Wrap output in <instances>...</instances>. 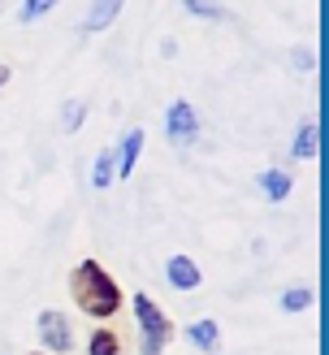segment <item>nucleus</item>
Segmentation results:
<instances>
[{
    "instance_id": "nucleus-9",
    "label": "nucleus",
    "mask_w": 329,
    "mask_h": 355,
    "mask_svg": "<svg viewBox=\"0 0 329 355\" xmlns=\"http://www.w3.org/2000/svg\"><path fill=\"white\" fill-rule=\"evenodd\" d=\"M256 187L265 191V200H273V204H282L286 195L294 191V178H290L286 169H265V173L256 178Z\"/></svg>"
},
{
    "instance_id": "nucleus-12",
    "label": "nucleus",
    "mask_w": 329,
    "mask_h": 355,
    "mask_svg": "<svg viewBox=\"0 0 329 355\" xmlns=\"http://www.w3.org/2000/svg\"><path fill=\"white\" fill-rule=\"evenodd\" d=\"M312 304H317V291L303 286V282H294V286L282 291V312H308Z\"/></svg>"
},
{
    "instance_id": "nucleus-15",
    "label": "nucleus",
    "mask_w": 329,
    "mask_h": 355,
    "mask_svg": "<svg viewBox=\"0 0 329 355\" xmlns=\"http://www.w3.org/2000/svg\"><path fill=\"white\" fill-rule=\"evenodd\" d=\"M52 5H57V0H22V9H17V22H22V26H35L44 13H52Z\"/></svg>"
},
{
    "instance_id": "nucleus-1",
    "label": "nucleus",
    "mask_w": 329,
    "mask_h": 355,
    "mask_svg": "<svg viewBox=\"0 0 329 355\" xmlns=\"http://www.w3.org/2000/svg\"><path fill=\"white\" fill-rule=\"evenodd\" d=\"M69 295H74V304L87 316H96V321H109V316H117L121 304H126V295H121V286L113 282V273L91 256L74 264V273H69Z\"/></svg>"
},
{
    "instance_id": "nucleus-3",
    "label": "nucleus",
    "mask_w": 329,
    "mask_h": 355,
    "mask_svg": "<svg viewBox=\"0 0 329 355\" xmlns=\"http://www.w3.org/2000/svg\"><path fill=\"white\" fill-rule=\"evenodd\" d=\"M165 139H169V148H178V152L199 144V117L186 100H173L165 109Z\"/></svg>"
},
{
    "instance_id": "nucleus-20",
    "label": "nucleus",
    "mask_w": 329,
    "mask_h": 355,
    "mask_svg": "<svg viewBox=\"0 0 329 355\" xmlns=\"http://www.w3.org/2000/svg\"><path fill=\"white\" fill-rule=\"evenodd\" d=\"M26 355H39V351H26Z\"/></svg>"
},
{
    "instance_id": "nucleus-19",
    "label": "nucleus",
    "mask_w": 329,
    "mask_h": 355,
    "mask_svg": "<svg viewBox=\"0 0 329 355\" xmlns=\"http://www.w3.org/2000/svg\"><path fill=\"white\" fill-rule=\"evenodd\" d=\"M9 78H13V69H9V65H0V87H5Z\"/></svg>"
},
{
    "instance_id": "nucleus-13",
    "label": "nucleus",
    "mask_w": 329,
    "mask_h": 355,
    "mask_svg": "<svg viewBox=\"0 0 329 355\" xmlns=\"http://www.w3.org/2000/svg\"><path fill=\"white\" fill-rule=\"evenodd\" d=\"M117 351H121V343H117V334L109 325H100L91 338H87V355H117Z\"/></svg>"
},
{
    "instance_id": "nucleus-17",
    "label": "nucleus",
    "mask_w": 329,
    "mask_h": 355,
    "mask_svg": "<svg viewBox=\"0 0 329 355\" xmlns=\"http://www.w3.org/2000/svg\"><path fill=\"white\" fill-rule=\"evenodd\" d=\"M182 9L190 17H221V5L217 0H182Z\"/></svg>"
},
{
    "instance_id": "nucleus-5",
    "label": "nucleus",
    "mask_w": 329,
    "mask_h": 355,
    "mask_svg": "<svg viewBox=\"0 0 329 355\" xmlns=\"http://www.w3.org/2000/svg\"><path fill=\"white\" fill-rule=\"evenodd\" d=\"M143 144H148V130H143V126H130L126 135H121V144L113 148V152H117V178H130V173H134L139 156H143Z\"/></svg>"
},
{
    "instance_id": "nucleus-6",
    "label": "nucleus",
    "mask_w": 329,
    "mask_h": 355,
    "mask_svg": "<svg viewBox=\"0 0 329 355\" xmlns=\"http://www.w3.org/2000/svg\"><path fill=\"white\" fill-rule=\"evenodd\" d=\"M165 277H169L173 291H199V282H204L199 264L190 260V256H169L165 260Z\"/></svg>"
},
{
    "instance_id": "nucleus-10",
    "label": "nucleus",
    "mask_w": 329,
    "mask_h": 355,
    "mask_svg": "<svg viewBox=\"0 0 329 355\" xmlns=\"http://www.w3.org/2000/svg\"><path fill=\"white\" fill-rule=\"evenodd\" d=\"M317 148H321V126L312 117H303L299 121V130H294V156H299V161H312V156H317Z\"/></svg>"
},
{
    "instance_id": "nucleus-18",
    "label": "nucleus",
    "mask_w": 329,
    "mask_h": 355,
    "mask_svg": "<svg viewBox=\"0 0 329 355\" xmlns=\"http://www.w3.org/2000/svg\"><path fill=\"white\" fill-rule=\"evenodd\" d=\"M161 57H178V40H161Z\"/></svg>"
},
{
    "instance_id": "nucleus-2",
    "label": "nucleus",
    "mask_w": 329,
    "mask_h": 355,
    "mask_svg": "<svg viewBox=\"0 0 329 355\" xmlns=\"http://www.w3.org/2000/svg\"><path fill=\"white\" fill-rule=\"evenodd\" d=\"M130 308H134V321H139V343H143V355H165V347L173 343V321L152 304V299L139 291L134 299H130Z\"/></svg>"
},
{
    "instance_id": "nucleus-4",
    "label": "nucleus",
    "mask_w": 329,
    "mask_h": 355,
    "mask_svg": "<svg viewBox=\"0 0 329 355\" xmlns=\"http://www.w3.org/2000/svg\"><path fill=\"white\" fill-rule=\"evenodd\" d=\"M35 329H39V343H44L52 355H69V351H74V325H69L65 312L44 308L39 316H35Z\"/></svg>"
},
{
    "instance_id": "nucleus-14",
    "label": "nucleus",
    "mask_w": 329,
    "mask_h": 355,
    "mask_svg": "<svg viewBox=\"0 0 329 355\" xmlns=\"http://www.w3.org/2000/svg\"><path fill=\"white\" fill-rule=\"evenodd\" d=\"M82 121H87V104L82 100H65L61 104V130L74 135V130H82Z\"/></svg>"
},
{
    "instance_id": "nucleus-7",
    "label": "nucleus",
    "mask_w": 329,
    "mask_h": 355,
    "mask_svg": "<svg viewBox=\"0 0 329 355\" xmlns=\"http://www.w3.org/2000/svg\"><path fill=\"white\" fill-rule=\"evenodd\" d=\"M186 338H190V347L204 351V355H217V351H221V329H217L213 316H199V321H190V325H186Z\"/></svg>"
},
{
    "instance_id": "nucleus-11",
    "label": "nucleus",
    "mask_w": 329,
    "mask_h": 355,
    "mask_svg": "<svg viewBox=\"0 0 329 355\" xmlns=\"http://www.w3.org/2000/svg\"><path fill=\"white\" fill-rule=\"evenodd\" d=\"M113 182H117V152L104 148V152L96 156V165H91V187H96V191H109Z\"/></svg>"
},
{
    "instance_id": "nucleus-8",
    "label": "nucleus",
    "mask_w": 329,
    "mask_h": 355,
    "mask_svg": "<svg viewBox=\"0 0 329 355\" xmlns=\"http://www.w3.org/2000/svg\"><path fill=\"white\" fill-rule=\"evenodd\" d=\"M121 5H126V0H91V9H87V17H82V31H87V35L109 31V26L117 22Z\"/></svg>"
},
{
    "instance_id": "nucleus-16",
    "label": "nucleus",
    "mask_w": 329,
    "mask_h": 355,
    "mask_svg": "<svg viewBox=\"0 0 329 355\" xmlns=\"http://www.w3.org/2000/svg\"><path fill=\"white\" fill-rule=\"evenodd\" d=\"M290 69H294V74H312V69H317V52H312V48H290Z\"/></svg>"
}]
</instances>
